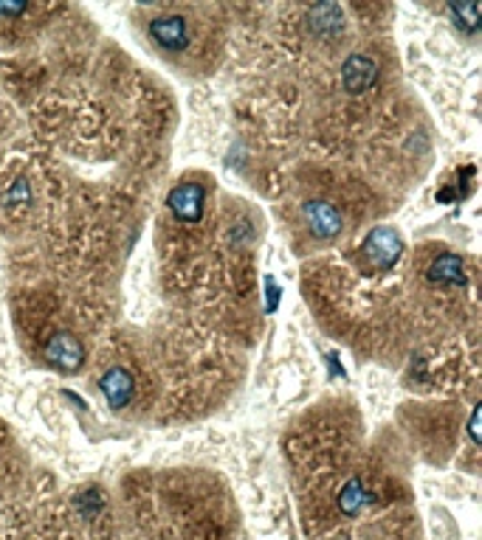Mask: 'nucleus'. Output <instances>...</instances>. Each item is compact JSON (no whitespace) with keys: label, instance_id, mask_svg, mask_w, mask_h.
<instances>
[{"label":"nucleus","instance_id":"f257e3e1","mask_svg":"<svg viewBox=\"0 0 482 540\" xmlns=\"http://www.w3.org/2000/svg\"><path fill=\"white\" fill-rule=\"evenodd\" d=\"M367 256L370 262L378 267V270H390L401 256H403V240H401V234L390 225H378L370 231L367 236Z\"/></svg>","mask_w":482,"mask_h":540},{"label":"nucleus","instance_id":"f03ea898","mask_svg":"<svg viewBox=\"0 0 482 540\" xmlns=\"http://www.w3.org/2000/svg\"><path fill=\"white\" fill-rule=\"evenodd\" d=\"M170 212L181 220V223H198L204 217V206H206V192L201 183H181L178 189L170 192L167 197Z\"/></svg>","mask_w":482,"mask_h":540},{"label":"nucleus","instance_id":"7ed1b4c3","mask_svg":"<svg viewBox=\"0 0 482 540\" xmlns=\"http://www.w3.org/2000/svg\"><path fill=\"white\" fill-rule=\"evenodd\" d=\"M308 228L319 236V240H333L336 234H341V214L325 200H310L302 206Z\"/></svg>","mask_w":482,"mask_h":540},{"label":"nucleus","instance_id":"20e7f679","mask_svg":"<svg viewBox=\"0 0 482 540\" xmlns=\"http://www.w3.org/2000/svg\"><path fill=\"white\" fill-rule=\"evenodd\" d=\"M150 37L161 46V48H170V51H183L189 46V28L186 20L178 15H167V17H158L150 23Z\"/></svg>","mask_w":482,"mask_h":540},{"label":"nucleus","instance_id":"39448f33","mask_svg":"<svg viewBox=\"0 0 482 540\" xmlns=\"http://www.w3.org/2000/svg\"><path fill=\"white\" fill-rule=\"evenodd\" d=\"M46 355H48V360H51V363H57L59 369L74 371V369H79V366H82V360H85V347L77 341L74 335L59 332V335H54L51 341H48Z\"/></svg>","mask_w":482,"mask_h":540},{"label":"nucleus","instance_id":"423d86ee","mask_svg":"<svg viewBox=\"0 0 482 540\" xmlns=\"http://www.w3.org/2000/svg\"><path fill=\"white\" fill-rule=\"evenodd\" d=\"M100 389H102V394L108 397V402L113 405V409H124V405L133 400L136 383L131 378V371H124L121 366H116V369H110L102 375Z\"/></svg>","mask_w":482,"mask_h":540},{"label":"nucleus","instance_id":"0eeeda50","mask_svg":"<svg viewBox=\"0 0 482 540\" xmlns=\"http://www.w3.org/2000/svg\"><path fill=\"white\" fill-rule=\"evenodd\" d=\"M375 77H378L375 62L367 59V57H362V54L350 57V59L344 62L341 82H344V88H347L350 93H362V90H367V88L375 82Z\"/></svg>","mask_w":482,"mask_h":540},{"label":"nucleus","instance_id":"6e6552de","mask_svg":"<svg viewBox=\"0 0 482 540\" xmlns=\"http://www.w3.org/2000/svg\"><path fill=\"white\" fill-rule=\"evenodd\" d=\"M429 279L437 285L463 287L466 285V262L457 254H440L429 267Z\"/></svg>","mask_w":482,"mask_h":540},{"label":"nucleus","instance_id":"1a4fd4ad","mask_svg":"<svg viewBox=\"0 0 482 540\" xmlns=\"http://www.w3.org/2000/svg\"><path fill=\"white\" fill-rule=\"evenodd\" d=\"M372 504V493L364 487V482L362 479H356L352 476L344 487H341V493H339V510L344 513V515H359V513H364L367 506Z\"/></svg>","mask_w":482,"mask_h":540},{"label":"nucleus","instance_id":"9d476101","mask_svg":"<svg viewBox=\"0 0 482 540\" xmlns=\"http://www.w3.org/2000/svg\"><path fill=\"white\" fill-rule=\"evenodd\" d=\"M448 15H452V17L457 20V26H463L466 31H477V28H479V6H477V4L452 6V9H448Z\"/></svg>","mask_w":482,"mask_h":540},{"label":"nucleus","instance_id":"9b49d317","mask_svg":"<svg viewBox=\"0 0 482 540\" xmlns=\"http://www.w3.org/2000/svg\"><path fill=\"white\" fill-rule=\"evenodd\" d=\"M26 9V4H0V15H23Z\"/></svg>","mask_w":482,"mask_h":540},{"label":"nucleus","instance_id":"f8f14e48","mask_svg":"<svg viewBox=\"0 0 482 540\" xmlns=\"http://www.w3.org/2000/svg\"><path fill=\"white\" fill-rule=\"evenodd\" d=\"M471 439L479 442V409H474V417H471Z\"/></svg>","mask_w":482,"mask_h":540}]
</instances>
